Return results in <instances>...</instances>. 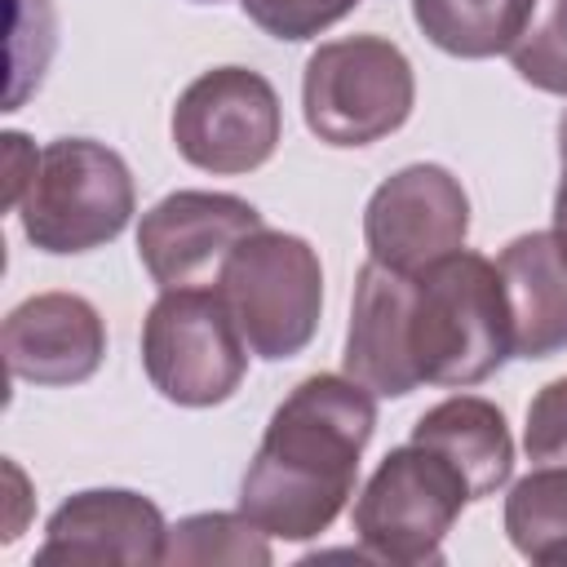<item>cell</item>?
<instances>
[{
	"label": "cell",
	"instance_id": "7a4b0ae2",
	"mask_svg": "<svg viewBox=\"0 0 567 567\" xmlns=\"http://www.w3.org/2000/svg\"><path fill=\"white\" fill-rule=\"evenodd\" d=\"M403 337L416 385L465 390L487 381L514 354L496 261L456 248L416 270L408 288Z\"/></svg>",
	"mask_w": 567,
	"mask_h": 567
},
{
	"label": "cell",
	"instance_id": "277c9868",
	"mask_svg": "<svg viewBox=\"0 0 567 567\" xmlns=\"http://www.w3.org/2000/svg\"><path fill=\"white\" fill-rule=\"evenodd\" d=\"M217 297L226 301L248 354L279 363L301 354L319 332L323 266L319 252L288 230H252L221 266Z\"/></svg>",
	"mask_w": 567,
	"mask_h": 567
},
{
	"label": "cell",
	"instance_id": "8fae6325",
	"mask_svg": "<svg viewBox=\"0 0 567 567\" xmlns=\"http://www.w3.org/2000/svg\"><path fill=\"white\" fill-rule=\"evenodd\" d=\"M4 368L31 385H80L106 359V323L75 292H35L4 315Z\"/></svg>",
	"mask_w": 567,
	"mask_h": 567
},
{
	"label": "cell",
	"instance_id": "6da1fadb",
	"mask_svg": "<svg viewBox=\"0 0 567 567\" xmlns=\"http://www.w3.org/2000/svg\"><path fill=\"white\" fill-rule=\"evenodd\" d=\"M377 430V394L346 372L288 390L239 478V509L275 540H315L354 496L359 456Z\"/></svg>",
	"mask_w": 567,
	"mask_h": 567
},
{
	"label": "cell",
	"instance_id": "44dd1931",
	"mask_svg": "<svg viewBox=\"0 0 567 567\" xmlns=\"http://www.w3.org/2000/svg\"><path fill=\"white\" fill-rule=\"evenodd\" d=\"M523 447L536 465H567V377L540 385L527 403Z\"/></svg>",
	"mask_w": 567,
	"mask_h": 567
},
{
	"label": "cell",
	"instance_id": "5bb4252c",
	"mask_svg": "<svg viewBox=\"0 0 567 567\" xmlns=\"http://www.w3.org/2000/svg\"><path fill=\"white\" fill-rule=\"evenodd\" d=\"M408 288H412V275L390 270L372 257L354 279L341 363H346V377L363 381L377 399H403L416 390V377L408 363V337H403Z\"/></svg>",
	"mask_w": 567,
	"mask_h": 567
},
{
	"label": "cell",
	"instance_id": "30bf717a",
	"mask_svg": "<svg viewBox=\"0 0 567 567\" xmlns=\"http://www.w3.org/2000/svg\"><path fill=\"white\" fill-rule=\"evenodd\" d=\"M261 213L226 190H173L137 221V257L164 288H208L239 239L261 230Z\"/></svg>",
	"mask_w": 567,
	"mask_h": 567
},
{
	"label": "cell",
	"instance_id": "4fadbf2b",
	"mask_svg": "<svg viewBox=\"0 0 567 567\" xmlns=\"http://www.w3.org/2000/svg\"><path fill=\"white\" fill-rule=\"evenodd\" d=\"M509 341L518 359H549L567 350V244L554 230L518 235L496 257Z\"/></svg>",
	"mask_w": 567,
	"mask_h": 567
},
{
	"label": "cell",
	"instance_id": "603a6c76",
	"mask_svg": "<svg viewBox=\"0 0 567 567\" xmlns=\"http://www.w3.org/2000/svg\"><path fill=\"white\" fill-rule=\"evenodd\" d=\"M195 4H217V0H195Z\"/></svg>",
	"mask_w": 567,
	"mask_h": 567
},
{
	"label": "cell",
	"instance_id": "ac0fdd59",
	"mask_svg": "<svg viewBox=\"0 0 567 567\" xmlns=\"http://www.w3.org/2000/svg\"><path fill=\"white\" fill-rule=\"evenodd\" d=\"M275 558L270 536L244 514V509H213V514H190L168 527L164 540V563L177 567H266Z\"/></svg>",
	"mask_w": 567,
	"mask_h": 567
},
{
	"label": "cell",
	"instance_id": "e0dca14e",
	"mask_svg": "<svg viewBox=\"0 0 567 567\" xmlns=\"http://www.w3.org/2000/svg\"><path fill=\"white\" fill-rule=\"evenodd\" d=\"M509 545L540 567H567V465H536L505 496Z\"/></svg>",
	"mask_w": 567,
	"mask_h": 567
},
{
	"label": "cell",
	"instance_id": "ba28073f",
	"mask_svg": "<svg viewBox=\"0 0 567 567\" xmlns=\"http://www.w3.org/2000/svg\"><path fill=\"white\" fill-rule=\"evenodd\" d=\"M168 128L186 164L235 177L261 168L275 155L284 137V106L261 71L213 66L182 89Z\"/></svg>",
	"mask_w": 567,
	"mask_h": 567
},
{
	"label": "cell",
	"instance_id": "8992f818",
	"mask_svg": "<svg viewBox=\"0 0 567 567\" xmlns=\"http://www.w3.org/2000/svg\"><path fill=\"white\" fill-rule=\"evenodd\" d=\"M416 102L408 53L385 35H346L310 53L301 75L306 128L328 146H372L399 133Z\"/></svg>",
	"mask_w": 567,
	"mask_h": 567
},
{
	"label": "cell",
	"instance_id": "ffe728a7",
	"mask_svg": "<svg viewBox=\"0 0 567 567\" xmlns=\"http://www.w3.org/2000/svg\"><path fill=\"white\" fill-rule=\"evenodd\" d=\"M244 13L275 40H315L328 27H337L354 4L363 0H239Z\"/></svg>",
	"mask_w": 567,
	"mask_h": 567
},
{
	"label": "cell",
	"instance_id": "3957f363",
	"mask_svg": "<svg viewBox=\"0 0 567 567\" xmlns=\"http://www.w3.org/2000/svg\"><path fill=\"white\" fill-rule=\"evenodd\" d=\"M137 190L128 164L93 137H58L35 155L18 199L22 235L53 257L93 252L128 226Z\"/></svg>",
	"mask_w": 567,
	"mask_h": 567
},
{
	"label": "cell",
	"instance_id": "52a82bcc",
	"mask_svg": "<svg viewBox=\"0 0 567 567\" xmlns=\"http://www.w3.org/2000/svg\"><path fill=\"white\" fill-rule=\"evenodd\" d=\"M142 368L177 408L226 403L244 372L248 346L217 288H164L142 319Z\"/></svg>",
	"mask_w": 567,
	"mask_h": 567
},
{
	"label": "cell",
	"instance_id": "d6986e66",
	"mask_svg": "<svg viewBox=\"0 0 567 567\" xmlns=\"http://www.w3.org/2000/svg\"><path fill=\"white\" fill-rule=\"evenodd\" d=\"M509 62L532 89L567 97V0H536L523 35L509 44Z\"/></svg>",
	"mask_w": 567,
	"mask_h": 567
},
{
	"label": "cell",
	"instance_id": "2e32d148",
	"mask_svg": "<svg viewBox=\"0 0 567 567\" xmlns=\"http://www.w3.org/2000/svg\"><path fill=\"white\" fill-rule=\"evenodd\" d=\"M536 0H412L421 35L452 58H496L523 35Z\"/></svg>",
	"mask_w": 567,
	"mask_h": 567
},
{
	"label": "cell",
	"instance_id": "7402d4cb",
	"mask_svg": "<svg viewBox=\"0 0 567 567\" xmlns=\"http://www.w3.org/2000/svg\"><path fill=\"white\" fill-rule=\"evenodd\" d=\"M554 235L567 244V111L558 115V190H554Z\"/></svg>",
	"mask_w": 567,
	"mask_h": 567
},
{
	"label": "cell",
	"instance_id": "9c48e42d",
	"mask_svg": "<svg viewBox=\"0 0 567 567\" xmlns=\"http://www.w3.org/2000/svg\"><path fill=\"white\" fill-rule=\"evenodd\" d=\"M470 235V195L443 164H408L390 173L363 208L368 257L416 275L439 257L465 248Z\"/></svg>",
	"mask_w": 567,
	"mask_h": 567
},
{
	"label": "cell",
	"instance_id": "7c38bea8",
	"mask_svg": "<svg viewBox=\"0 0 567 567\" xmlns=\"http://www.w3.org/2000/svg\"><path fill=\"white\" fill-rule=\"evenodd\" d=\"M168 523L159 505L128 487H89L49 514L35 563H164Z\"/></svg>",
	"mask_w": 567,
	"mask_h": 567
},
{
	"label": "cell",
	"instance_id": "9a60e30c",
	"mask_svg": "<svg viewBox=\"0 0 567 567\" xmlns=\"http://www.w3.org/2000/svg\"><path fill=\"white\" fill-rule=\"evenodd\" d=\"M412 443H425L439 456H447L465 478L470 501L492 496L514 474V439L505 412L478 394H452L421 412L412 425Z\"/></svg>",
	"mask_w": 567,
	"mask_h": 567
},
{
	"label": "cell",
	"instance_id": "5b68a950",
	"mask_svg": "<svg viewBox=\"0 0 567 567\" xmlns=\"http://www.w3.org/2000/svg\"><path fill=\"white\" fill-rule=\"evenodd\" d=\"M465 505L470 487L456 465L408 439L385 452L354 501L359 549L394 567H434L443 563V540Z\"/></svg>",
	"mask_w": 567,
	"mask_h": 567
}]
</instances>
